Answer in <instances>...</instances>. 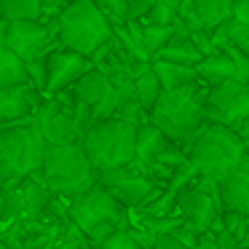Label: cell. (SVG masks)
<instances>
[{
	"instance_id": "cell-1",
	"label": "cell",
	"mask_w": 249,
	"mask_h": 249,
	"mask_svg": "<svg viewBox=\"0 0 249 249\" xmlns=\"http://www.w3.org/2000/svg\"><path fill=\"white\" fill-rule=\"evenodd\" d=\"M206 94H209V86H204L201 81L182 91H163L147 115V124L156 126L172 145L188 147L190 140L198 134V129L206 124Z\"/></svg>"
},
{
	"instance_id": "cell-2",
	"label": "cell",
	"mask_w": 249,
	"mask_h": 249,
	"mask_svg": "<svg viewBox=\"0 0 249 249\" xmlns=\"http://www.w3.org/2000/svg\"><path fill=\"white\" fill-rule=\"evenodd\" d=\"M244 156L247 150L238 134L217 124H204L188 145V163L193 166L196 177L214 185L231 177L244 161Z\"/></svg>"
},
{
	"instance_id": "cell-3",
	"label": "cell",
	"mask_w": 249,
	"mask_h": 249,
	"mask_svg": "<svg viewBox=\"0 0 249 249\" xmlns=\"http://www.w3.org/2000/svg\"><path fill=\"white\" fill-rule=\"evenodd\" d=\"M46 147L35 115L17 124H0V188H14L40 172Z\"/></svg>"
},
{
	"instance_id": "cell-4",
	"label": "cell",
	"mask_w": 249,
	"mask_h": 249,
	"mask_svg": "<svg viewBox=\"0 0 249 249\" xmlns=\"http://www.w3.org/2000/svg\"><path fill=\"white\" fill-rule=\"evenodd\" d=\"M137 129L124 118H107L94 124L81 140V147L91 163L97 179L115 169H126L134 163V147H137Z\"/></svg>"
},
{
	"instance_id": "cell-5",
	"label": "cell",
	"mask_w": 249,
	"mask_h": 249,
	"mask_svg": "<svg viewBox=\"0 0 249 249\" xmlns=\"http://www.w3.org/2000/svg\"><path fill=\"white\" fill-rule=\"evenodd\" d=\"M40 177H43L46 190L54 198H62L67 206L97 185V174H94L81 142L65 147H46Z\"/></svg>"
},
{
	"instance_id": "cell-6",
	"label": "cell",
	"mask_w": 249,
	"mask_h": 249,
	"mask_svg": "<svg viewBox=\"0 0 249 249\" xmlns=\"http://www.w3.org/2000/svg\"><path fill=\"white\" fill-rule=\"evenodd\" d=\"M67 220L81 231V236L86 238V244L91 249H99L110 236H115L118 231H126V209L102 188L94 185L91 190L75 198L67 206Z\"/></svg>"
},
{
	"instance_id": "cell-7",
	"label": "cell",
	"mask_w": 249,
	"mask_h": 249,
	"mask_svg": "<svg viewBox=\"0 0 249 249\" xmlns=\"http://www.w3.org/2000/svg\"><path fill=\"white\" fill-rule=\"evenodd\" d=\"M56 40L62 49L83 59H91L107 40H113V27L102 17L97 3L78 0V3L65 6V11L56 19Z\"/></svg>"
},
{
	"instance_id": "cell-8",
	"label": "cell",
	"mask_w": 249,
	"mask_h": 249,
	"mask_svg": "<svg viewBox=\"0 0 249 249\" xmlns=\"http://www.w3.org/2000/svg\"><path fill=\"white\" fill-rule=\"evenodd\" d=\"M174 214H177L198 238L209 236V233L217 228L220 217H222L217 185L196 177L193 182L179 193L177 206H174Z\"/></svg>"
},
{
	"instance_id": "cell-9",
	"label": "cell",
	"mask_w": 249,
	"mask_h": 249,
	"mask_svg": "<svg viewBox=\"0 0 249 249\" xmlns=\"http://www.w3.org/2000/svg\"><path fill=\"white\" fill-rule=\"evenodd\" d=\"M72 107H75V99L70 91L46 97L40 102L38 113H35V126L49 147H65L81 142L75 131V121H72Z\"/></svg>"
},
{
	"instance_id": "cell-10",
	"label": "cell",
	"mask_w": 249,
	"mask_h": 249,
	"mask_svg": "<svg viewBox=\"0 0 249 249\" xmlns=\"http://www.w3.org/2000/svg\"><path fill=\"white\" fill-rule=\"evenodd\" d=\"M97 182L102 185V188L107 190V193L113 196V198L118 201L126 212L150 206L153 201L158 198V193L163 190V188H158L150 177H145L134 163L126 166V169H115V172L102 174Z\"/></svg>"
},
{
	"instance_id": "cell-11",
	"label": "cell",
	"mask_w": 249,
	"mask_h": 249,
	"mask_svg": "<svg viewBox=\"0 0 249 249\" xmlns=\"http://www.w3.org/2000/svg\"><path fill=\"white\" fill-rule=\"evenodd\" d=\"M206 124H217L225 129H236L249 118V83L228 81L222 86L209 89L204 102Z\"/></svg>"
},
{
	"instance_id": "cell-12",
	"label": "cell",
	"mask_w": 249,
	"mask_h": 249,
	"mask_svg": "<svg viewBox=\"0 0 249 249\" xmlns=\"http://www.w3.org/2000/svg\"><path fill=\"white\" fill-rule=\"evenodd\" d=\"M56 46V22H8L6 49L22 62L43 59Z\"/></svg>"
},
{
	"instance_id": "cell-13",
	"label": "cell",
	"mask_w": 249,
	"mask_h": 249,
	"mask_svg": "<svg viewBox=\"0 0 249 249\" xmlns=\"http://www.w3.org/2000/svg\"><path fill=\"white\" fill-rule=\"evenodd\" d=\"M70 94L78 105H86V107L91 110L94 124L115 118L118 110L124 107L121 97L113 91V86H110L107 75H102L99 70H89L83 78H78V83L70 89Z\"/></svg>"
},
{
	"instance_id": "cell-14",
	"label": "cell",
	"mask_w": 249,
	"mask_h": 249,
	"mask_svg": "<svg viewBox=\"0 0 249 249\" xmlns=\"http://www.w3.org/2000/svg\"><path fill=\"white\" fill-rule=\"evenodd\" d=\"M89 70H94L89 59H83V56H78V54H72V51L62 49V46H56V49L46 56V72H49L46 97L70 91V89L78 83V78H83Z\"/></svg>"
},
{
	"instance_id": "cell-15",
	"label": "cell",
	"mask_w": 249,
	"mask_h": 249,
	"mask_svg": "<svg viewBox=\"0 0 249 249\" xmlns=\"http://www.w3.org/2000/svg\"><path fill=\"white\" fill-rule=\"evenodd\" d=\"M43 99L46 94H40L33 83L0 89V124H17V121L33 118Z\"/></svg>"
},
{
	"instance_id": "cell-16",
	"label": "cell",
	"mask_w": 249,
	"mask_h": 249,
	"mask_svg": "<svg viewBox=\"0 0 249 249\" xmlns=\"http://www.w3.org/2000/svg\"><path fill=\"white\" fill-rule=\"evenodd\" d=\"M217 196H220L222 214L231 212V214L249 217V156H244V161L231 177L217 182Z\"/></svg>"
},
{
	"instance_id": "cell-17",
	"label": "cell",
	"mask_w": 249,
	"mask_h": 249,
	"mask_svg": "<svg viewBox=\"0 0 249 249\" xmlns=\"http://www.w3.org/2000/svg\"><path fill=\"white\" fill-rule=\"evenodd\" d=\"M169 145V140L150 124H142L137 129V147H134V166L140 169L142 174L147 177V172L153 169L156 158L163 153V147Z\"/></svg>"
},
{
	"instance_id": "cell-18",
	"label": "cell",
	"mask_w": 249,
	"mask_h": 249,
	"mask_svg": "<svg viewBox=\"0 0 249 249\" xmlns=\"http://www.w3.org/2000/svg\"><path fill=\"white\" fill-rule=\"evenodd\" d=\"M196 75L204 86L214 89V86H222L228 81H238V72H236V65H233L231 54L228 51H214V54L204 56L196 67Z\"/></svg>"
},
{
	"instance_id": "cell-19",
	"label": "cell",
	"mask_w": 249,
	"mask_h": 249,
	"mask_svg": "<svg viewBox=\"0 0 249 249\" xmlns=\"http://www.w3.org/2000/svg\"><path fill=\"white\" fill-rule=\"evenodd\" d=\"M193 14L198 19V30L204 35H212L233 17L231 0H193Z\"/></svg>"
},
{
	"instance_id": "cell-20",
	"label": "cell",
	"mask_w": 249,
	"mask_h": 249,
	"mask_svg": "<svg viewBox=\"0 0 249 249\" xmlns=\"http://www.w3.org/2000/svg\"><path fill=\"white\" fill-rule=\"evenodd\" d=\"M153 72H156L158 83L163 91H182L198 83L196 67H182V65H169V62H153Z\"/></svg>"
},
{
	"instance_id": "cell-21",
	"label": "cell",
	"mask_w": 249,
	"mask_h": 249,
	"mask_svg": "<svg viewBox=\"0 0 249 249\" xmlns=\"http://www.w3.org/2000/svg\"><path fill=\"white\" fill-rule=\"evenodd\" d=\"M201 59H204V56H201L198 49H196L193 40H169V43L156 54V59H153V62H169V65L198 67Z\"/></svg>"
},
{
	"instance_id": "cell-22",
	"label": "cell",
	"mask_w": 249,
	"mask_h": 249,
	"mask_svg": "<svg viewBox=\"0 0 249 249\" xmlns=\"http://www.w3.org/2000/svg\"><path fill=\"white\" fill-rule=\"evenodd\" d=\"M161 94H163V89H161V83H158L153 67H147L142 75L134 78V102L145 115H150V110L156 107V102H158Z\"/></svg>"
},
{
	"instance_id": "cell-23",
	"label": "cell",
	"mask_w": 249,
	"mask_h": 249,
	"mask_svg": "<svg viewBox=\"0 0 249 249\" xmlns=\"http://www.w3.org/2000/svg\"><path fill=\"white\" fill-rule=\"evenodd\" d=\"M43 3L40 0H0L3 22H40Z\"/></svg>"
},
{
	"instance_id": "cell-24",
	"label": "cell",
	"mask_w": 249,
	"mask_h": 249,
	"mask_svg": "<svg viewBox=\"0 0 249 249\" xmlns=\"http://www.w3.org/2000/svg\"><path fill=\"white\" fill-rule=\"evenodd\" d=\"M24 83H30L24 62L3 46L0 49V89H14V86H24Z\"/></svg>"
},
{
	"instance_id": "cell-25",
	"label": "cell",
	"mask_w": 249,
	"mask_h": 249,
	"mask_svg": "<svg viewBox=\"0 0 249 249\" xmlns=\"http://www.w3.org/2000/svg\"><path fill=\"white\" fill-rule=\"evenodd\" d=\"M177 11H179L177 0H153V8L142 19V24L145 27H172L177 22Z\"/></svg>"
},
{
	"instance_id": "cell-26",
	"label": "cell",
	"mask_w": 249,
	"mask_h": 249,
	"mask_svg": "<svg viewBox=\"0 0 249 249\" xmlns=\"http://www.w3.org/2000/svg\"><path fill=\"white\" fill-rule=\"evenodd\" d=\"M172 40V27H145L142 24V49L150 59H156V54Z\"/></svg>"
},
{
	"instance_id": "cell-27",
	"label": "cell",
	"mask_w": 249,
	"mask_h": 249,
	"mask_svg": "<svg viewBox=\"0 0 249 249\" xmlns=\"http://www.w3.org/2000/svg\"><path fill=\"white\" fill-rule=\"evenodd\" d=\"M97 8L102 11V17L110 22V27H124L126 24L129 0H102V3H97Z\"/></svg>"
},
{
	"instance_id": "cell-28",
	"label": "cell",
	"mask_w": 249,
	"mask_h": 249,
	"mask_svg": "<svg viewBox=\"0 0 249 249\" xmlns=\"http://www.w3.org/2000/svg\"><path fill=\"white\" fill-rule=\"evenodd\" d=\"M220 228H222V231H228L238 244H241V241H244V236H247V217L225 212V214L220 217Z\"/></svg>"
},
{
	"instance_id": "cell-29",
	"label": "cell",
	"mask_w": 249,
	"mask_h": 249,
	"mask_svg": "<svg viewBox=\"0 0 249 249\" xmlns=\"http://www.w3.org/2000/svg\"><path fill=\"white\" fill-rule=\"evenodd\" d=\"M99 249H142L140 244L134 241V238L129 236V231H118L115 236H110L107 241L102 244Z\"/></svg>"
},
{
	"instance_id": "cell-30",
	"label": "cell",
	"mask_w": 249,
	"mask_h": 249,
	"mask_svg": "<svg viewBox=\"0 0 249 249\" xmlns=\"http://www.w3.org/2000/svg\"><path fill=\"white\" fill-rule=\"evenodd\" d=\"M153 0H129V14H126V22H142V19L150 14Z\"/></svg>"
},
{
	"instance_id": "cell-31",
	"label": "cell",
	"mask_w": 249,
	"mask_h": 249,
	"mask_svg": "<svg viewBox=\"0 0 249 249\" xmlns=\"http://www.w3.org/2000/svg\"><path fill=\"white\" fill-rule=\"evenodd\" d=\"M233 19H236V22H241L244 27H249V0L233 3Z\"/></svg>"
},
{
	"instance_id": "cell-32",
	"label": "cell",
	"mask_w": 249,
	"mask_h": 249,
	"mask_svg": "<svg viewBox=\"0 0 249 249\" xmlns=\"http://www.w3.org/2000/svg\"><path fill=\"white\" fill-rule=\"evenodd\" d=\"M153 249H185V247H182V244H179L174 236H161V238H156Z\"/></svg>"
},
{
	"instance_id": "cell-33",
	"label": "cell",
	"mask_w": 249,
	"mask_h": 249,
	"mask_svg": "<svg viewBox=\"0 0 249 249\" xmlns=\"http://www.w3.org/2000/svg\"><path fill=\"white\" fill-rule=\"evenodd\" d=\"M238 134V140H241V145H244V150H247V156H249V118L244 121V124H238L236 129H233Z\"/></svg>"
},
{
	"instance_id": "cell-34",
	"label": "cell",
	"mask_w": 249,
	"mask_h": 249,
	"mask_svg": "<svg viewBox=\"0 0 249 249\" xmlns=\"http://www.w3.org/2000/svg\"><path fill=\"white\" fill-rule=\"evenodd\" d=\"M196 249H217V244L212 241V236H204V238L198 241V247H196Z\"/></svg>"
},
{
	"instance_id": "cell-35",
	"label": "cell",
	"mask_w": 249,
	"mask_h": 249,
	"mask_svg": "<svg viewBox=\"0 0 249 249\" xmlns=\"http://www.w3.org/2000/svg\"><path fill=\"white\" fill-rule=\"evenodd\" d=\"M6 35H8V22H3V19H0V49L6 46Z\"/></svg>"
},
{
	"instance_id": "cell-36",
	"label": "cell",
	"mask_w": 249,
	"mask_h": 249,
	"mask_svg": "<svg viewBox=\"0 0 249 249\" xmlns=\"http://www.w3.org/2000/svg\"><path fill=\"white\" fill-rule=\"evenodd\" d=\"M249 247V217H247V236H244V241H241V249H247Z\"/></svg>"
},
{
	"instance_id": "cell-37",
	"label": "cell",
	"mask_w": 249,
	"mask_h": 249,
	"mask_svg": "<svg viewBox=\"0 0 249 249\" xmlns=\"http://www.w3.org/2000/svg\"><path fill=\"white\" fill-rule=\"evenodd\" d=\"M83 249H91V247H89V244H86V247H83Z\"/></svg>"
},
{
	"instance_id": "cell-38",
	"label": "cell",
	"mask_w": 249,
	"mask_h": 249,
	"mask_svg": "<svg viewBox=\"0 0 249 249\" xmlns=\"http://www.w3.org/2000/svg\"><path fill=\"white\" fill-rule=\"evenodd\" d=\"M247 249H249V247H247Z\"/></svg>"
}]
</instances>
